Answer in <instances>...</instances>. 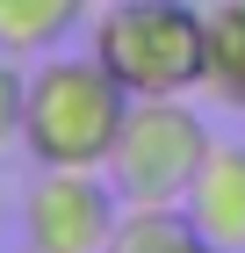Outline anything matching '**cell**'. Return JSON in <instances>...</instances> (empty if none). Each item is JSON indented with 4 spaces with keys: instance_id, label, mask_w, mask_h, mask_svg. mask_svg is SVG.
<instances>
[{
    "instance_id": "cell-7",
    "label": "cell",
    "mask_w": 245,
    "mask_h": 253,
    "mask_svg": "<svg viewBox=\"0 0 245 253\" xmlns=\"http://www.w3.org/2000/svg\"><path fill=\"white\" fill-rule=\"evenodd\" d=\"M209 15V51H202V87L231 109H245V7L238 0H216Z\"/></svg>"
},
{
    "instance_id": "cell-3",
    "label": "cell",
    "mask_w": 245,
    "mask_h": 253,
    "mask_svg": "<svg viewBox=\"0 0 245 253\" xmlns=\"http://www.w3.org/2000/svg\"><path fill=\"white\" fill-rule=\"evenodd\" d=\"M209 123L188 109V94H144L130 101V116H123V137H115V152L101 174L115 181V195L130 203V210H180L209 159Z\"/></svg>"
},
{
    "instance_id": "cell-8",
    "label": "cell",
    "mask_w": 245,
    "mask_h": 253,
    "mask_svg": "<svg viewBox=\"0 0 245 253\" xmlns=\"http://www.w3.org/2000/svg\"><path fill=\"white\" fill-rule=\"evenodd\" d=\"M108 253H216V246L188 224V210H123Z\"/></svg>"
},
{
    "instance_id": "cell-11",
    "label": "cell",
    "mask_w": 245,
    "mask_h": 253,
    "mask_svg": "<svg viewBox=\"0 0 245 253\" xmlns=\"http://www.w3.org/2000/svg\"><path fill=\"white\" fill-rule=\"evenodd\" d=\"M238 7H245V0H238Z\"/></svg>"
},
{
    "instance_id": "cell-1",
    "label": "cell",
    "mask_w": 245,
    "mask_h": 253,
    "mask_svg": "<svg viewBox=\"0 0 245 253\" xmlns=\"http://www.w3.org/2000/svg\"><path fill=\"white\" fill-rule=\"evenodd\" d=\"M130 116V87L94 58V51H51L29 73V109H22V152L36 167H108L115 137Z\"/></svg>"
},
{
    "instance_id": "cell-4",
    "label": "cell",
    "mask_w": 245,
    "mask_h": 253,
    "mask_svg": "<svg viewBox=\"0 0 245 253\" xmlns=\"http://www.w3.org/2000/svg\"><path fill=\"white\" fill-rule=\"evenodd\" d=\"M123 195L101 167H36L22 188V246L36 253H108L123 224Z\"/></svg>"
},
{
    "instance_id": "cell-10",
    "label": "cell",
    "mask_w": 245,
    "mask_h": 253,
    "mask_svg": "<svg viewBox=\"0 0 245 253\" xmlns=\"http://www.w3.org/2000/svg\"><path fill=\"white\" fill-rule=\"evenodd\" d=\"M22 253H36V246H22Z\"/></svg>"
},
{
    "instance_id": "cell-2",
    "label": "cell",
    "mask_w": 245,
    "mask_h": 253,
    "mask_svg": "<svg viewBox=\"0 0 245 253\" xmlns=\"http://www.w3.org/2000/svg\"><path fill=\"white\" fill-rule=\"evenodd\" d=\"M87 51L130 87V101L195 94L202 51H209V15L188 0H115L87 22Z\"/></svg>"
},
{
    "instance_id": "cell-5",
    "label": "cell",
    "mask_w": 245,
    "mask_h": 253,
    "mask_svg": "<svg viewBox=\"0 0 245 253\" xmlns=\"http://www.w3.org/2000/svg\"><path fill=\"white\" fill-rule=\"evenodd\" d=\"M180 210L216 253H245V145H209Z\"/></svg>"
},
{
    "instance_id": "cell-9",
    "label": "cell",
    "mask_w": 245,
    "mask_h": 253,
    "mask_svg": "<svg viewBox=\"0 0 245 253\" xmlns=\"http://www.w3.org/2000/svg\"><path fill=\"white\" fill-rule=\"evenodd\" d=\"M22 109H29V73H22V58L0 51V152L22 145Z\"/></svg>"
},
{
    "instance_id": "cell-6",
    "label": "cell",
    "mask_w": 245,
    "mask_h": 253,
    "mask_svg": "<svg viewBox=\"0 0 245 253\" xmlns=\"http://www.w3.org/2000/svg\"><path fill=\"white\" fill-rule=\"evenodd\" d=\"M94 22V0H0V51L7 58H51Z\"/></svg>"
}]
</instances>
